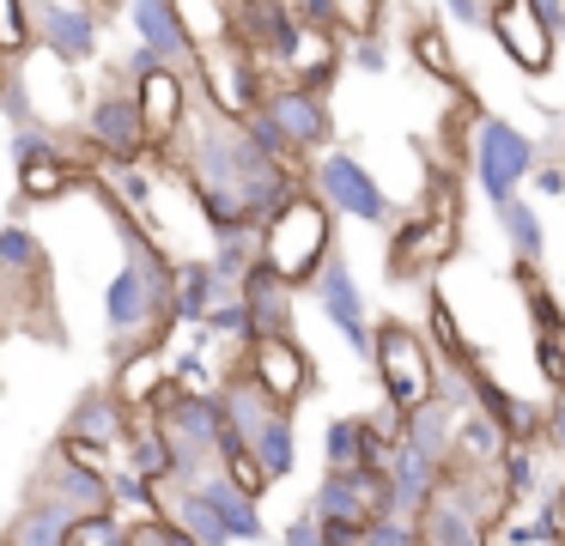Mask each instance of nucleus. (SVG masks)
<instances>
[{
	"label": "nucleus",
	"instance_id": "9",
	"mask_svg": "<svg viewBox=\"0 0 565 546\" xmlns=\"http://www.w3.org/2000/svg\"><path fill=\"white\" fill-rule=\"evenodd\" d=\"M305 189L329 206V218H353V225H395L390 189H383V182L371 176L365 158L347 152V146H329L322 158H310Z\"/></svg>",
	"mask_w": 565,
	"mask_h": 546
},
{
	"label": "nucleus",
	"instance_id": "30",
	"mask_svg": "<svg viewBox=\"0 0 565 546\" xmlns=\"http://www.w3.org/2000/svg\"><path fill=\"white\" fill-rule=\"evenodd\" d=\"M402 443L414 449V456L438 461L444 473H450V443H456V413L444 407V400H426L419 413H407L402 419Z\"/></svg>",
	"mask_w": 565,
	"mask_h": 546
},
{
	"label": "nucleus",
	"instance_id": "32",
	"mask_svg": "<svg viewBox=\"0 0 565 546\" xmlns=\"http://www.w3.org/2000/svg\"><path fill=\"white\" fill-rule=\"evenodd\" d=\"M67 534H74V516H67V510L25 497V504L13 510V522L0 528V546H67Z\"/></svg>",
	"mask_w": 565,
	"mask_h": 546
},
{
	"label": "nucleus",
	"instance_id": "45",
	"mask_svg": "<svg viewBox=\"0 0 565 546\" xmlns=\"http://www.w3.org/2000/svg\"><path fill=\"white\" fill-rule=\"evenodd\" d=\"M492 19V0H444L438 7V24L450 31V24H462V31H487Z\"/></svg>",
	"mask_w": 565,
	"mask_h": 546
},
{
	"label": "nucleus",
	"instance_id": "1",
	"mask_svg": "<svg viewBox=\"0 0 565 546\" xmlns=\"http://www.w3.org/2000/svg\"><path fill=\"white\" fill-rule=\"evenodd\" d=\"M177 170L189 182V201H195L201 225L213 237H244V231H262L298 189H305L310 170L274 164L249 146V133L237 121L213 116L207 104H189V121L177 133L171 152Z\"/></svg>",
	"mask_w": 565,
	"mask_h": 546
},
{
	"label": "nucleus",
	"instance_id": "39",
	"mask_svg": "<svg viewBox=\"0 0 565 546\" xmlns=\"http://www.w3.org/2000/svg\"><path fill=\"white\" fill-rule=\"evenodd\" d=\"M0 116H7V128H43V116H38V104H31V92H25V67H13L7 79H0Z\"/></svg>",
	"mask_w": 565,
	"mask_h": 546
},
{
	"label": "nucleus",
	"instance_id": "42",
	"mask_svg": "<svg viewBox=\"0 0 565 546\" xmlns=\"http://www.w3.org/2000/svg\"><path fill=\"white\" fill-rule=\"evenodd\" d=\"M55 449H62V456L74 461L79 473H92V480H110V473H116V456H110V449H98V443H79V437H55Z\"/></svg>",
	"mask_w": 565,
	"mask_h": 546
},
{
	"label": "nucleus",
	"instance_id": "13",
	"mask_svg": "<svg viewBox=\"0 0 565 546\" xmlns=\"http://www.w3.org/2000/svg\"><path fill=\"white\" fill-rule=\"evenodd\" d=\"M237 371L256 388L262 400H274L280 413H298L310 395H317V364L298 340H256V346L237 352Z\"/></svg>",
	"mask_w": 565,
	"mask_h": 546
},
{
	"label": "nucleus",
	"instance_id": "12",
	"mask_svg": "<svg viewBox=\"0 0 565 546\" xmlns=\"http://www.w3.org/2000/svg\"><path fill=\"white\" fill-rule=\"evenodd\" d=\"M79 146H86L92 164H159V158H152V140H147V121H140V109H135V92H128L122 79L92 92Z\"/></svg>",
	"mask_w": 565,
	"mask_h": 546
},
{
	"label": "nucleus",
	"instance_id": "49",
	"mask_svg": "<svg viewBox=\"0 0 565 546\" xmlns=\"http://www.w3.org/2000/svg\"><path fill=\"white\" fill-rule=\"evenodd\" d=\"M280 546H322L317 522H310L305 510H298V516H292V522H286V528H280Z\"/></svg>",
	"mask_w": 565,
	"mask_h": 546
},
{
	"label": "nucleus",
	"instance_id": "44",
	"mask_svg": "<svg viewBox=\"0 0 565 546\" xmlns=\"http://www.w3.org/2000/svg\"><path fill=\"white\" fill-rule=\"evenodd\" d=\"M535 371H541V383L559 395V376H565V334H535Z\"/></svg>",
	"mask_w": 565,
	"mask_h": 546
},
{
	"label": "nucleus",
	"instance_id": "26",
	"mask_svg": "<svg viewBox=\"0 0 565 546\" xmlns=\"http://www.w3.org/2000/svg\"><path fill=\"white\" fill-rule=\"evenodd\" d=\"M213 303H225L220 279H213L207 255H177L171 267V328H201Z\"/></svg>",
	"mask_w": 565,
	"mask_h": 546
},
{
	"label": "nucleus",
	"instance_id": "38",
	"mask_svg": "<svg viewBox=\"0 0 565 546\" xmlns=\"http://www.w3.org/2000/svg\"><path fill=\"white\" fill-rule=\"evenodd\" d=\"M31 55V24H25V0H0V61L25 67Z\"/></svg>",
	"mask_w": 565,
	"mask_h": 546
},
{
	"label": "nucleus",
	"instance_id": "5",
	"mask_svg": "<svg viewBox=\"0 0 565 546\" xmlns=\"http://www.w3.org/2000/svg\"><path fill=\"white\" fill-rule=\"evenodd\" d=\"M462 158H468V182H475V194L499 213V206H511L516 194H523L529 170H535V158H541V140H535V133H523L511 116L480 109V116L468 121Z\"/></svg>",
	"mask_w": 565,
	"mask_h": 546
},
{
	"label": "nucleus",
	"instance_id": "46",
	"mask_svg": "<svg viewBox=\"0 0 565 546\" xmlns=\"http://www.w3.org/2000/svg\"><path fill=\"white\" fill-rule=\"evenodd\" d=\"M529 182H535V194H547V201H565V164H559L553 152H541V158H535Z\"/></svg>",
	"mask_w": 565,
	"mask_h": 546
},
{
	"label": "nucleus",
	"instance_id": "19",
	"mask_svg": "<svg viewBox=\"0 0 565 546\" xmlns=\"http://www.w3.org/2000/svg\"><path fill=\"white\" fill-rule=\"evenodd\" d=\"M0 286L13 291V298H31V303H43L55 286V261L25 218H0Z\"/></svg>",
	"mask_w": 565,
	"mask_h": 546
},
{
	"label": "nucleus",
	"instance_id": "40",
	"mask_svg": "<svg viewBox=\"0 0 565 546\" xmlns=\"http://www.w3.org/2000/svg\"><path fill=\"white\" fill-rule=\"evenodd\" d=\"M201 334H207V340H232V346L244 352V346H249V315H244V303H237V298L213 303L207 322H201Z\"/></svg>",
	"mask_w": 565,
	"mask_h": 546
},
{
	"label": "nucleus",
	"instance_id": "17",
	"mask_svg": "<svg viewBox=\"0 0 565 546\" xmlns=\"http://www.w3.org/2000/svg\"><path fill=\"white\" fill-rule=\"evenodd\" d=\"M487 31H492V43L504 49V61H511V67H523L529 79H547L553 61H559V36L535 19V7H529V0H492Z\"/></svg>",
	"mask_w": 565,
	"mask_h": 546
},
{
	"label": "nucleus",
	"instance_id": "14",
	"mask_svg": "<svg viewBox=\"0 0 565 546\" xmlns=\"http://www.w3.org/2000/svg\"><path fill=\"white\" fill-rule=\"evenodd\" d=\"M262 116L274 121V133H280L286 146H292V158H322L334 140V109L322 92H305V85H286V79H268V92H262Z\"/></svg>",
	"mask_w": 565,
	"mask_h": 546
},
{
	"label": "nucleus",
	"instance_id": "54",
	"mask_svg": "<svg viewBox=\"0 0 565 546\" xmlns=\"http://www.w3.org/2000/svg\"><path fill=\"white\" fill-rule=\"evenodd\" d=\"M559 49H565V36H559Z\"/></svg>",
	"mask_w": 565,
	"mask_h": 546
},
{
	"label": "nucleus",
	"instance_id": "34",
	"mask_svg": "<svg viewBox=\"0 0 565 546\" xmlns=\"http://www.w3.org/2000/svg\"><path fill=\"white\" fill-rule=\"evenodd\" d=\"M414 534H419V546H487V528H480L475 516H462L444 492L426 504V516L414 522Z\"/></svg>",
	"mask_w": 565,
	"mask_h": 546
},
{
	"label": "nucleus",
	"instance_id": "33",
	"mask_svg": "<svg viewBox=\"0 0 565 546\" xmlns=\"http://www.w3.org/2000/svg\"><path fill=\"white\" fill-rule=\"evenodd\" d=\"M499 456H504V431L492 419H480L475 407L468 413H456V443H450V468H499Z\"/></svg>",
	"mask_w": 565,
	"mask_h": 546
},
{
	"label": "nucleus",
	"instance_id": "22",
	"mask_svg": "<svg viewBox=\"0 0 565 546\" xmlns=\"http://www.w3.org/2000/svg\"><path fill=\"white\" fill-rule=\"evenodd\" d=\"M110 395L122 400L128 413H159L164 400H171V346H135V352H116Z\"/></svg>",
	"mask_w": 565,
	"mask_h": 546
},
{
	"label": "nucleus",
	"instance_id": "27",
	"mask_svg": "<svg viewBox=\"0 0 565 546\" xmlns=\"http://www.w3.org/2000/svg\"><path fill=\"white\" fill-rule=\"evenodd\" d=\"M195 492L207 497V510L220 516V528H225V540H232V546H268V540H274V528L262 522V504H249L244 492H232L220 473L195 480Z\"/></svg>",
	"mask_w": 565,
	"mask_h": 546
},
{
	"label": "nucleus",
	"instance_id": "53",
	"mask_svg": "<svg viewBox=\"0 0 565 546\" xmlns=\"http://www.w3.org/2000/svg\"><path fill=\"white\" fill-rule=\"evenodd\" d=\"M559 546H565V528H559Z\"/></svg>",
	"mask_w": 565,
	"mask_h": 546
},
{
	"label": "nucleus",
	"instance_id": "3",
	"mask_svg": "<svg viewBox=\"0 0 565 546\" xmlns=\"http://www.w3.org/2000/svg\"><path fill=\"white\" fill-rule=\"evenodd\" d=\"M462 249V194H456V170L431 176V194L407 218L390 225V249H383V274L395 286H426Z\"/></svg>",
	"mask_w": 565,
	"mask_h": 546
},
{
	"label": "nucleus",
	"instance_id": "8",
	"mask_svg": "<svg viewBox=\"0 0 565 546\" xmlns=\"http://www.w3.org/2000/svg\"><path fill=\"white\" fill-rule=\"evenodd\" d=\"M152 425L171 449V485H195L207 473H220V443H225L220 395H171L152 413Z\"/></svg>",
	"mask_w": 565,
	"mask_h": 546
},
{
	"label": "nucleus",
	"instance_id": "15",
	"mask_svg": "<svg viewBox=\"0 0 565 546\" xmlns=\"http://www.w3.org/2000/svg\"><path fill=\"white\" fill-rule=\"evenodd\" d=\"M310 522H322V528H377L383 516H390V480H377V473H322V485L310 492L305 504Z\"/></svg>",
	"mask_w": 565,
	"mask_h": 546
},
{
	"label": "nucleus",
	"instance_id": "4",
	"mask_svg": "<svg viewBox=\"0 0 565 546\" xmlns=\"http://www.w3.org/2000/svg\"><path fill=\"white\" fill-rule=\"evenodd\" d=\"M256 249H262V274H268V279H280L292 298H298V291H310V286H317V274H322V261L334 255L329 206H322L310 189H298L292 201H286L280 213L256 231Z\"/></svg>",
	"mask_w": 565,
	"mask_h": 546
},
{
	"label": "nucleus",
	"instance_id": "21",
	"mask_svg": "<svg viewBox=\"0 0 565 546\" xmlns=\"http://www.w3.org/2000/svg\"><path fill=\"white\" fill-rule=\"evenodd\" d=\"M128 431H135V413L110 395V383H86L55 437H79V443H98V449H110V456H122Z\"/></svg>",
	"mask_w": 565,
	"mask_h": 546
},
{
	"label": "nucleus",
	"instance_id": "48",
	"mask_svg": "<svg viewBox=\"0 0 565 546\" xmlns=\"http://www.w3.org/2000/svg\"><path fill=\"white\" fill-rule=\"evenodd\" d=\"M541 449H553V456L565 461V400L553 395V407H547V431H541Z\"/></svg>",
	"mask_w": 565,
	"mask_h": 546
},
{
	"label": "nucleus",
	"instance_id": "37",
	"mask_svg": "<svg viewBox=\"0 0 565 546\" xmlns=\"http://www.w3.org/2000/svg\"><path fill=\"white\" fill-rule=\"evenodd\" d=\"M207 267H213V279H220V291H225V298H237V286H244V279L262 267L256 231H244V237H213Z\"/></svg>",
	"mask_w": 565,
	"mask_h": 546
},
{
	"label": "nucleus",
	"instance_id": "52",
	"mask_svg": "<svg viewBox=\"0 0 565 546\" xmlns=\"http://www.w3.org/2000/svg\"><path fill=\"white\" fill-rule=\"evenodd\" d=\"M559 400H565V376H559Z\"/></svg>",
	"mask_w": 565,
	"mask_h": 546
},
{
	"label": "nucleus",
	"instance_id": "28",
	"mask_svg": "<svg viewBox=\"0 0 565 546\" xmlns=\"http://www.w3.org/2000/svg\"><path fill=\"white\" fill-rule=\"evenodd\" d=\"M492 473H499L511 510L553 497V480H547V461H541V443H504V456H499V468H492Z\"/></svg>",
	"mask_w": 565,
	"mask_h": 546
},
{
	"label": "nucleus",
	"instance_id": "35",
	"mask_svg": "<svg viewBox=\"0 0 565 546\" xmlns=\"http://www.w3.org/2000/svg\"><path fill=\"white\" fill-rule=\"evenodd\" d=\"M92 170H98V164H74V158H50V164H25V170H19V194H25L31 206H43V201H62L67 189H86V182H92Z\"/></svg>",
	"mask_w": 565,
	"mask_h": 546
},
{
	"label": "nucleus",
	"instance_id": "10",
	"mask_svg": "<svg viewBox=\"0 0 565 546\" xmlns=\"http://www.w3.org/2000/svg\"><path fill=\"white\" fill-rule=\"evenodd\" d=\"M122 7H86V0H25V24H31V49H43L62 67H92L104 61V24Z\"/></svg>",
	"mask_w": 565,
	"mask_h": 546
},
{
	"label": "nucleus",
	"instance_id": "18",
	"mask_svg": "<svg viewBox=\"0 0 565 546\" xmlns=\"http://www.w3.org/2000/svg\"><path fill=\"white\" fill-rule=\"evenodd\" d=\"M25 497L55 504V510H67L74 522H86V516H104V510H110V480H92V473H79L74 461H67L62 449L50 443V449H43V461L31 468Z\"/></svg>",
	"mask_w": 565,
	"mask_h": 546
},
{
	"label": "nucleus",
	"instance_id": "25",
	"mask_svg": "<svg viewBox=\"0 0 565 546\" xmlns=\"http://www.w3.org/2000/svg\"><path fill=\"white\" fill-rule=\"evenodd\" d=\"M407 19H414V31H407V55H414V67L431 73L438 85H450V92H462L468 79H462V61H456L450 31L438 24V7H414Z\"/></svg>",
	"mask_w": 565,
	"mask_h": 546
},
{
	"label": "nucleus",
	"instance_id": "7",
	"mask_svg": "<svg viewBox=\"0 0 565 546\" xmlns=\"http://www.w3.org/2000/svg\"><path fill=\"white\" fill-rule=\"evenodd\" d=\"M365 364L377 371V388H383L377 407L407 419L426 400H438V358H431L426 334L414 322H402V315H377L371 322V358Z\"/></svg>",
	"mask_w": 565,
	"mask_h": 546
},
{
	"label": "nucleus",
	"instance_id": "6",
	"mask_svg": "<svg viewBox=\"0 0 565 546\" xmlns=\"http://www.w3.org/2000/svg\"><path fill=\"white\" fill-rule=\"evenodd\" d=\"M220 413H225V431L256 456V468L268 473L274 485L298 473V413H280L274 400H262L256 388L244 383V371H225L220 376Z\"/></svg>",
	"mask_w": 565,
	"mask_h": 546
},
{
	"label": "nucleus",
	"instance_id": "36",
	"mask_svg": "<svg viewBox=\"0 0 565 546\" xmlns=\"http://www.w3.org/2000/svg\"><path fill=\"white\" fill-rule=\"evenodd\" d=\"M365 468V413L322 425V473H359Z\"/></svg>",
	"mask_w": 565,
	"mask_h": 546
},
{
	"label": "nucleus",
	"instance_id": "11",
	"mask_svg": "<svg viewBox=\"0 0 565 546\" xmlns=\"http://www.w3.org/2000/svg\"><path fill=\"white\" fill-rule=\"evenodd\" d=\"M116 79L135 92V109H140V121H147L152 158H164L177 146V133H183V121H189V104H195L189 79H183V73H171V67H159L147 49H128L122 67H116Z\"/></svg>",
	"mask_w": 565,
	"mask_h": 546
},
{
	"label": "nucleus",
	"instance_id": "2",
	"mask_svg": "<svg viewBox=\"0 0 565 546\" xmlns=\"http://www.w3.org/2000/svg\"><path fill=\"white\" fill-rule=\"evenodd\" d=\"M98 194V189H92ZM110 206L116 231H122V267L110 274L104 286V328H110V346L116 352H135V346H171V267L177 255H164L159 237H147L135 213L98 194Z\"/></svg>",
	"mask_w": 565,
	"mask_h": 546
},
{
	"label": "nucleus",
	"instance_id": "23",
	"mask_svg": "<svg viewBox=\"0 0 565 546\" xmlns=\"http://www.w3.org/2000/svg\"><path fill=\"white\" fill-rule=\"evenodd\" d=\"M237 303H244V315H249V346H256V340H298V298L280 279L262 274V267L237 286Z\"/></svg>",
	"mask_w": 565,
	"mask_h": 546
},
{
	"label": "nucleus",
	"instance_id": "51",
	"mask_svg": "<svg viewBox=\"0 0 565 546\" xmlns=\"http://www.w3.org/2000/svg\"><path fill=\"white\" fill-rule=\"evenodd\" d=\"M553 158H559V164H565V133H559V152H553Z\"/></svg>",
	"mask_w": 565,
	"mask_h": 546
},
{
	"label": "nucleus",
	"instance_id": "29",
	"mask_svg": "<svg viewBox=\"0 0 565 546\" xmlns=\"http://www.w3.org/2000/svg\"><path fill=\"white\" fill-rule=\"evenodd\" d=\"M419 334H426L438 371H468V364L480 358V346H468V334H462V322H456L444 291H426V328H419Z\"/></svg>",
	"mask_w": 565,
	"mask_h": 546
},
{
	"label": "nucleus",
	"instance_id": "47",
	"mask_svg": "<svg viewBox=\"0 0 565 546\" xmlns=\"http://www.w3.org/2000/svg\"><path fill=\"white\" fill-rule=\"evenodd\" d=\"M128 546H183V534L164 516H152V522H128Z\"/></svg>",
	"mask_w": 565,
	"mask_h": 546
},
{
	"label": "nucleus",
	"instance_id": "16",
	"mask_svg": "<svg viewBox=\"0 0 565 546\" xmlns=\"http://www.w3.org/2000/svg\"><path fill=\"white\" fill-rule=\"evenodd\" d=\"M310 298H317V310H322V322L334 328V334L347 340V352L353 358H371V303H365V286L353 279V261H347L341 249L322 261V274H317V286H310Z\"/></svg>",
	"mask_w": 565,
	"mask_h": 546
},
{
	"label": "nucleus",
	"instance_id": "20",
	"mask_svg": "<svg viewBox=\"0 0 565 546\" xmlns=\"http://www.w3.org/2000/svg\"><path fill=\"white\" fill-rule=\"evenodd\" d=\"M122 19H128V31H135V49H147L159 67L183 73V79L195 73V49H189V31H183L171 0H128Z\"/></svg>",
	"mask_w": 565,
	"mask_h": 546
},
{
	"label": "nucleus",
	"instance_id": "24",
	"mask_svg": "<svg viewBox=\"0 0 565 546\" xmlns=\"http://www.w3.org/2000/svg\"><path fill=\"white\" fill-rule=\"evenodd\" d=\"M390 516L395 522H419L426 516V504L438 497V485H444V468L438 461H426V456H414V449H395V461H390Z\"/></svg>",
	"mask_w": 565,
	"mask_h": 546
},
{
	"label": "nucleus",
	"instance_id": "43",
	"mask_svg": "<svg viewBox=\"0 0 565 546\" xmlns=\"http://www.w3.org/2000/svg\"><path fill=\"white\" fill-rule=\"evenodd\" d=\"M347 67L365 73V79H383L390 73V43L383 36H365V43H347Z\"/></svg>",
	"mask_w": 565,
	"mask_h": 546
},
{
	"label": "nucleus",
	"instance_id": "41",
	"mask_svg": "<svg viewBox=\"0 0 565 546\" xmlns=\"http://www.w3.org/2000/svg\"><path fill=\"white\" fill-rule=\"evenodd\" d=\"M67 546H128V522L116 516V510H104V516H86V522H74Z\"/></svg>",
	"mask_w": 565,
	"mask_h": 546
},
{
	"label": "nucleus",
	"instance_id": "50",
	"mask_svg": "<svg viewBox=\"0 0 565 546\" xmlns=\"http://www.w3.org/2000/svg\"><path fill=\"white\" fill-rule=\"evenodd\" d=\"M529 7H535V19L547 24L553 36H565V0H529Z\"/></svg>",
	"mask_w": 565,
	"mask_h": 546
},
{
	"label": "nucleus",
	"instance_id": "31",
	"mask_svg": "<svg viewBox=\"0 0 565 546\" xmlns=\"http://www.w3.org/2000/svg\"><path fill=\"white\" fill-rule=\"evenodd\" d=\"M499 231H504V243H511V267H516V274H535L541 255H547V225H541L535 201L516 194L511 206H499Z\"/></svg>",
	"mask_w": 565,
	"mask_h": 546
}]
</instances>
